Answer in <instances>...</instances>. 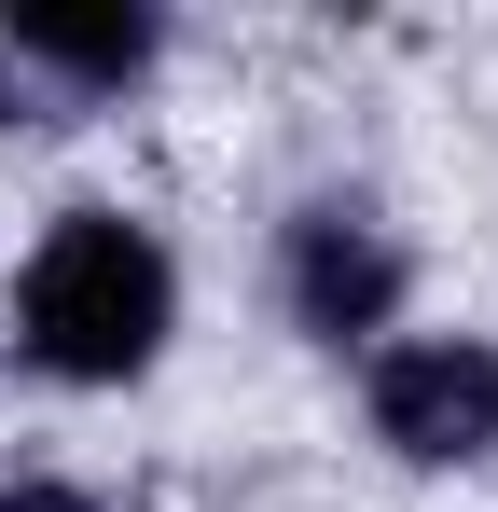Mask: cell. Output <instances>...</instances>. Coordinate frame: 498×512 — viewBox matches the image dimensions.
Masks as SVG:
<instances>
[{
  "label": "cell",
  "instance_id": "obj_4",
  "mask_svg": "<svg viewBox=\"0 0 498 512\" xmlns=\"http://www.w3.org/2000/svg\"><path fill=\"white\" fill-rule=\"evenodd\" d=\"M14 56H42L70 84H125V70H153V14H14Z\"/></svg>",
  "mask_w": 498,
  "mask_h": 512
},
{
  "label": "cell",
  "instance_id": "obj_5",
  "mask_svg": "<svg viewBox=\"0 0 498 512\" xmlns=\"http://www.w3.org/2000/svg\"><path fill=\"white\" fill-rule=\"evenodd\" d=\"M0 512H97V499H70V485H0Z\"/></svg>",
  "mask_w": 498,
  "mask_h": 512
},
{
  "label": "cell",
  "instance_id": "obj_2",
  "mask_svg": "<svg viewBox=\"0 0 498 512\" xmlns=\"http://www.w3.org/2000/svg\"><path fill=\"white\" fill-rule=\"evenodd\" d=\"M374 429L402 443L415 471L485 457V443H498V346H457V333L388 346V360H374Z\"/></svg>",
  "mask_w": 498,
  "mask_h": 512
},
{
  "label": "cell",
  "instance_id": "obj_3",
  "mask_svg": "<svg viewBox=\"0 0 498 512\" xmlns=\"http://www.w3.org/2000/svg\"><path fill=\"white\" fill-rule=\"evenodd\" d=\"M388 305H402V250H388L360 208H305V222H291V319L346 346V333H374Z\"/></svg>",
  "mask_w": 498,
  "mask_h": 512
},
{
  "label": "cell",
  "instance_id": "obj_1",
  "mask_svg": "<svg viewBox=\"0 0 498 512\" xmlns=\"http://www.w3.org/2000/svg\"><path fill=\"white\" fill-rule=\"evenodd\" d=\"M166 250L139 222H111V208H70L42 263H28V291H14V319H28V360L42 374H83V388H111V374H139L166 346Z\"/></svg>",
  "mask_w": 498,
  "mask_h": 512
}]
</instances>
